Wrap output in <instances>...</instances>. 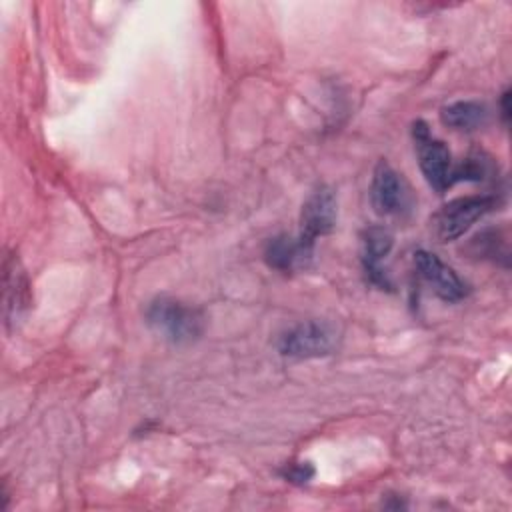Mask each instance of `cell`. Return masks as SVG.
<instances>
[{
    "mask_svg": "<svg viewBox=\"0 0 512 512\" xmlns=\"http://www.w3.org/2000/svg\"><path fill=\"white\" fill-rule=\"evenodd\" d=\"M412 136L418 150V164L426 178V182L442 194L450 188V174H452V154L442 140L432 138L430 128L424 120H416L412 124Z\"/></svg>",
    "mask_w": 512,
    "mask_h": 512,
    "instance_id": "obj_4",
    "label": "cell"
},
{
    "mask_svg": "<svg viewBox=\"0 0 512 512\" xmlns=\"http://www.w3.org/2000/svg\"><path fill=\"white\" fill-rule=\"evenodd\" d=\"M282 476L294 484H304L314 476V468L310 466V462H296L290 464L282 470Z\"/></svg>",
    "mask_w": 512,
    "mask_h": 512,
    "instance_id": "obj_14",
    "label": "cell"
},
{
    "mask_svg": "<svg viewBox=\"0 0 512 512\" xmlns=\"http://www.w3.org/2000/svg\"><path fill=\"white\" fill-rule=\"evenodd\" d=\"M336 226V196L330 188L320 186L314 190L302 206L300 214V236L302 246L314 252L318 236H326Z\"/></svg>",
    "mask_w": 512,
    "mask_h": 512,
    "instance_id": "obj_6",
    "label": "cell"
},
{
    "mask_svg": "<svg viewBox=\"0 0 512 512\" xmlns=\"http://www.w3.org/2000/svg\"><path fill=\"white\" fill-rule=\"evenodd\" d=\"M468 252L472 256H478V258H490V260H496V256H504L508 258V248H506V240L500 236L498 230L490 228V230H484L480 234H476L472 240H470V246H468Z\"/></svg>",
    "mask_w": 512,
    "mask_h": 512,
    "instance_id": "obj_13",
    "label": "cell"
},
{
    "mask_svg": "<svg viewBox=\"0 0 512 512\" xmlns=\"http://www.w3.org/2000/svg\"><path fill=\"white\" fill-rule=\"evenodd\" d=\"M148 326L172 344H190L204 334V312L180 300L160 296L146 308Z\"/></svg>",
    "mask_w": 512,
    "mask_h": 512,
    "instance_id": "obj_1",
    "label": "cell"
},
{
    "mask_svg": "<svg viewBox=\"0 0 512 512\" xmlns=\"http://www.w3.org/2000/svg\"><path fill=\"white\" fill-rule=\"evenodd\" d=\"M264 258L268 266L280 270V272H292L296 268H306L312 260V250L302 246L298 238H290L286 234L274 236L268 240Z\"/></svg>",
    "mask_w": 512,
    "mask_h": 512,
    "instance_id": "obj_10",
    "label": "cell"
},
{
    "mask_svg": "<svg viewBox=\"0 0 512 512\" xmlns=\"http://www.w3.org/2000/svg\"><path fill=\"white\" fill-rule=\"evenodd\" d=\"M498 206L494 194L460 196L446 202L430 220L432 234L438 242H450L460 238L474 222L492 212Z\"/></svg>",
    "mask_w": 512,
    "mask_h": 512,
    "instance_id": "obj_2",
    "label": "cell"
},
{
    "mask_svg": "<svg viewBox=\"0 0 512 512\" xmlns=\"http://www.w3.org/2000/svg\"><path fill=\"white\" fill-rule=\"evenodd\" d=\"M440 120L452 130L470 132L488 122V108L478 100H458L440 110Z\"/></svg>",
    "mask_w": 512,
    "mask_h": 512,
    "instance_id": "obj_11",
    "label": "cell"
},
{
    "mask_svg": "<svg viewBox=\"0 0 512 512\" xmlns=\"http://www.w3.org/2000/svg\"><path fill=\"white\" fill-rule=\"evenodd\" d=\"M490 170H492L490 158H486L484 154H470L460 164L452 166L450 184H456L462 180L464 182H482L490 174Z\"/></svg>",
    "mask_w": 512,
    "mask_h": 512,
    "instance_id": "obj_12",
    "label": "cell"
},
{
    "mask_svg": "<svg viewBox=\"0 0 512 512\" xmlns=\"http://www.w3.org/2000/svg\"><path fill=\"white\" fill-rule=\"evenodd\" d=\"M392 234L382 226H370L362 232V248H360V260L364 266V272L372 284H376L382 290H390L392 284L382 270L380 262L390 254L392 250Z\"/></svg>",
    "mask_w": 512,
    "mask_h": 512,
    "instance_id": "obj_8",
    "label": "cell"
},
{
    "mask_svg": "<svg viewBox=\"0 0 512 512\" xmlns=\"http://www.w3.org/2000/svg\"><path fill=\"white\" fill-rule=\"evenodd\" d=\"M370 202L376 214L402 218L410 214L414 196L408 182L388 162L380 160L372 172Z\"/></svg>",
    "mask_w": 512,
    "mask_h": 512,
    "instance_id": "obj_3",
    "label": "cell"
},
{
    "mask_svg": "<svg viewBox=\"0 0 512 512\" xmlns=\"http://www.w3.org/2000/svg\"><path fill=\"white\" fill-rule=\"evenodd\" d=\"M508 100H510V92L506 90V92L502 94V100H500V108H502V120H504V122H508V118H510V108H508Z\"/></svg>",
    "mask_w": 512,
    "mask_h": 512,
    "instance_id": "obj_15",
    "label": "cell"
},
{
    "mask_svg": "<svg viewBox=\"0 0 512 512\" xmlns=\"http://www.w3.org/2000/svg\"><path fill=\"white\" fill-rule=\"evenodd\" d=\"M4 320L16 324L20 316L30 308V286L26 274L16 256L4 260Z\"/></svg>",
    "mask_w": 512,
    "mask_h": 512,
    "instance_id": "obj_9",
    "label": "cell"
},
{
    "mask_svg": "<svg viewBox=\"0 0 512 512\" xmlns=\"http://www.w3.org/2000/svg\"><path fill=\"white\" fill-rule=\"evenodd\" d=\"M414 266L422 280L432 288V292L438 298L446 302H458L468 294V284L454 272V268L444 264L434 252H414Z\"/></svg>",
    "mask_w": 512,
    "mask_h": 512,
    "instance_id": "obj_7",
    "label": "cell"
},
{
    "mask_svg": "<svg viewBox=\"0 0 512 512\" xmlns=\"http://www.w3.org/2000/svg\"><path fill=\"white\" fill-rule=\"evenodd\" d=\"M334 348V332L328 324L308 320L288 328L278 338V350L288 358H318Z\"/></svg>",
    "mask_w": 512,
    "mask_h": 512,
    "instance_id": "obj_5",
    "label": "cell"
}]
</instances>
